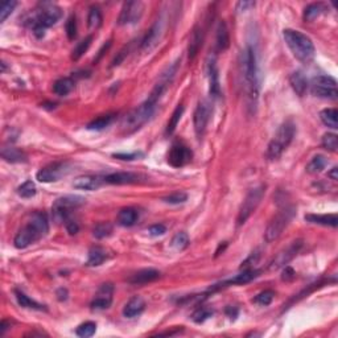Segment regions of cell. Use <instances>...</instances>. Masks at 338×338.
Listing matches in <instances>:
<instances>
[{
    "label": "cell",
    "mask_w": 338,
    "mask_h": 338,
    "mask_svg": "<svg viewBox=\"0 0 338 338\" xmlns=\"http://www.w3.org/2000/svg\"><path fill=\"white\" fill-rule=\"evenodd\" d=\"M241 76L242 84L245 89V98L247 108L254 114L258 106L259 98V80H258V64L254 48L246 47L241 54Z\"/></svg>",
    "instance_id": "obj_1"
},
{
    "label": "cell",
    "mask_w": 338,
    "mask_h": 338,
    "mask_svg": "<svg viewBox=\"0 0 338 338\" xmlns=\"http://www.w3.org/2000/svg\"><path fill=\"white\" fill-rule=\"evenodd\" d=\"M48 231H49V222H48L47 214L37 211L30 217L28 223L16 234L14 239L15 247L20 250L27 248L28 246L41 239L44 235H47Z\"/></svg>",
    "instance_id": "obj_2"
},
{
    "label": "cell",
    "mask_w": 338,
    "mask_h": 338,
    "mask_svg": "<svg viewBox=\"0 0 338 338\" xmlns=\"http://www.w3.org/2000/svg\"><path fill=\"white\" fill-rule=\"evenodd\" d=\"M61 17H62V11L58 6L51 2H44L39 4L33 11L29 24L30 27L33 28V33L36 34V37L40 39L45 34V29L53 27Z\"/></svg>",
    "instance_id": "obj_3"
},
{
    "label": "cell",
    "mask_w": 338,
    "mask_h": 338,
    "mask_svg": "<svg viewBox=\"0 0 338 338\" xmlns=\"http://www.w3.org/2000/svg\"><path fill=\"white\" fill-rule=\"evenodd\" d=\"M285 44L291 49L292 54L303 64H309L315 58V45L307 34L295 29H284L283 32Z\"/></svg>",
    "instance_id": "obj_4"
},
{
    "label": "cell",
    "mask_w": 338,
    "mask_h": 338,
    "mask_svg": "<svg viewBox=\"0 0 338 338\" xmlns=\"http://www.w3.org/2000/svg\"><path fill=\"white\" fill-rule=\"evenodd\" d=\"M156 107H158V102L148 98L147 101L143 102L139 107L131 111L122 122V130L124 134H132L143 127L144 124L151 119L154 112L156 111Z\"/></svg>",
    "instance_id": "obj_5"
},
{
    "label": "cell",
    "mask_w": 338,
    "mask_h": 338,
    "mask_svg": "<svg viewBox=\"0 0 338 338\" xmlns=\"http://www.w3.org/2000/svg\"><path fill=\"white\" fill-rule=\"evenodd\" d=\"M296 134V126L293 122L288 121L283 123L274 135L267 148V158L270 160H276L283 155V152L289 147Z\"/></svg>",
    "instance_id": "obj_6"
},
{
    "label": "cell",
    "mask_w": 338,
    "mask_h": 338,
    "mask_svg": "<svg viewBox=\"0 0 338 338\" xmlns=\"http://www.w3.org/2000/svg\"><path fill=\"white\" fill-rule=\"evenodd\" d=\"M266 195V186L265 185H258V186L252 187L248 191V193L246 195L245 200L242 202L239 211H238V226H242L245 224L246 221L248 218L251 217V214L256 210V208L259 206L260 201L263 200Z\"/></svg>",
    "instance_id": "obj_7"
},
{
    "label": "cell",
    "mask_w": 338,
    "mask_h": 338,
    "mask_svg": "<svg viewBox=\"0 0 338 338\" xmlns=\"http://www.w3.org/2000/svg\"><path fill=\"white\" fill-rule=\"evenodd\" d=\"M293 215H295V208L285 206L284 209H281L267 226V230L265 233L266 242L271 243V242L276 241L281 235V233L284 231V229L289 224V222L292 221Z\"/></svg>",
    "instance_id": "obj_8"
},
{
    "label": "cell",
    "mask_w": 338,
    "mask_h": 338,
    "mask_svg": "<svg viewBox=\"0 0 338 338\" xmlns=\"http://www.w3.org/2000/svg\"><path fill=\"white\" fill-rule=\"evenodd\" d=\"M84 197L81 196H65V197H61L58 200H56L53 204V218L57 222H65L69 217H71V213H73L76 209H78L80 206L85 204Z\"/></svg>",
    "instance_id": "obj_9"
},
{
    "label": "cell",
    "mask_w": 338,
    "mask_h": 338,
    "mask_svg": "<svg viewBox=\"0 0 338 338\" xmlns=\"http://www.w3.org/2000/svg\"><path fill=\"white\" fill-rule=\"evenodd\" d=\"M312 93L316 97L335 101L338 98L337 81L330 76H317L312 80Z\"/></svg>",
    "instance_id": "obj_10"
},
{
    "label": "cell",
    "mask_w": 338,
    "mask_h": 338,
    "mask_svg": "<svg viewBox=\"0 0 338 338\" xmlns=\"http://www.w3.org/2000/svg\"><path fill=\"white\" fill-rule=\"evenodd\" d=\"M71 171V165L67 163V161H57V163H53V164L48 165V167L41 168L40 171L37 172L36 178L40 182H56L60 178L65 177L67 174L70 173Z\"/></svg>",
    "instance_id": "obj_11"
},
{
    "label": "cell",
    "mask_w": 338,
    "mask_h": 338,
    "mask_svg": "<svg viewBox=\"0 0 338 338\" xmlns=\"http://www.w3.org/2000/svg\"><path fill=\"white\" fill-rule=\"evenodd\" d=\"M211 107L208 101H201L196 107L195 114H193V126H195V132L198 139H202L208 128L209 121H210Z\"/></svg>",
    "instance_id": "obj_12"
},
{
    "label": "cell",
    "mask_w": 338,
    "mask_h": 338,
    "mask_svg": "<svg viewBox=\"0 0 338 338\" xmlns=\"http://www.w3.org/2000/svg\"><path fill=\"white\" fill-rule=\"evenodd\" d=\"M302 247H303L302 239L292 242L291 245L287 246L285 248H283V250L272 259V261L270 263V267L268 268H270L271 271H275V270H279V268L281 267H285V266H287L288 263H289V261L300 252Z\"/></svg>",
    "instance_id": "obj_13"
},
{
    "label": "cell",
    "mask_w": 338,
    "mask_h": 338,
    "mask_svg": "<svg viewBox=\"0 0 338 338\" xmlns=\"http://www.w3.org/2000/svg\"><path fill=\"white\" fill-rule=\"evenodd\" d=\"M144 4L141 2H127L123 4L121 15L118 17L119 25H127V24H135L140 20L143 15Z\"/></svg>",
    "instance_id": "obj_14"
},
{
    "label": "cell",
    "mask_w": 338,
    "mask_h": 338,
    "mask_svg": "<svg viewBox=\"0 0 338 338\" xmlns=\"http://www.w3.org/2000/svg\"><path fill=\"white\" fill-rule=\"evenodd\" d=\"M164 30H165V21L163 17L158 19L156 23L151 27V29L148 30L145 37L141 41V49L143 51H152L156 45L161 41L163 36H164Z\"/></svg>",
    "instance_id": "obj_15"
},
{
    "label": "cell",
    "mask_w": 338,
    "mask_h": 338,
    "mask_svg": "<svg viewBox=\"0 0 338 338\" xmlns=\"http://www.w3.org/2000/svg\"><path fill=\"white\" fill-rule=\"evenodd\" d=\"M193 154L184 144H174L168 154V163L174 168H180L191 163Z\"/></svg>",
    "instance_id": "obj_16"
},
{
    "label": "cell",
    "mask_w": 338,
    "mask_h": 338,
    "mask_svg": "<svg viewBox=\"0 0 338 338\" xmlns=\"http://www.w3.org/2000/svg\"><path fill=\"white\" fill-rule=\"evenodd\" d=\"M112 292L114 287L112 284H103L99 289L93 302H91V309L95 311H102V309L110 308L111 303H112Z\"/></svg>",
    "instance_id": "obj_17"
},
{
    "label": "cell",
    "mask_w": 338,
    "mask_h": 338,
    "mask_svg": "<svg viewBox=\"0 0 338 338\" xmlns=\"http://www.w3.org/2000/svg\"><path fill=\"white\" fill-rule=\"evenodd\" d=\"M260 274V271L258 270H254V268H248V270H245V271L242 272V274L237 275L235 278L230 279V280H226L221 284H215V287H213V291L215 289H221V288L224 287H230V285H238V284H246V283H250L251 280L256 279Z\"/></svg>",
    "instance_id": "obj_18"
},
{
    "label": "cell",
    "mask_w": 338,
    "mask_h": 338,
    "mask_svg": "<svg viewBox=\"0 0 338 338\" xmlns=\"http://www.w3.org/2000/svg\"><path fill=\"white\" fill-rule=\"evenodd\" d=\"M104 178H101L99 176H93V174H85L80 177L74 178L73 186L80 191H97L98 187H101Z\"/></svg>",
    "instance_id": "obj_19"
},
{
    "label": "cell",
    "mask_w": 338,
    "mask_h": 338,
    "mask_svg": "<svg viewBox=\"0 0 338 338\" xmlns=\"http://www.w3.org/2000/svg\"><path fill=\"white\" fill-rule=\"evenodd\" d=\"M160 278V272L154 268H145V270H140L136 274H134L128 279L131 284L134 285H143L147 283H152V281L158 280Z\"/></svg>",
    "instance_id": "obj_20"
},
{
    "label": "cell",
    "mask_w": 338,
    "mask_h": 338,
    "mask_svg": "<svg viewBox=\"0 0 338 338\" xmlns=\"http://www.w3.org/2000/svg\"><path fill=\"white\" fill-rule=\"evenodd\" d=\"M104 178V182L112 185H128L135 184L139 181V176L132 172H117V173L107 174Z\"/></svg>",
    "instance_id": "obj_21"
},
{
    "label": "cell",
    "mask_w": 338,
    "mask_h": 338,
    "mask_svg": "<svg viewBox=\"0 0 338 338\" xmlns=\"http://www.w3.org/2000/svg\"><path fill=\"white\" fill-rule=\"evenodd\" d=\"M144 309H145V302L140 296H135V297L130 298L127 304L124 305L123 316L127 318H134L141 315Z\"/></svg>",
    "instance_id": "obj_22"
},
{
    "label": "cell",
    "mask_w": 338,
    "mask_h": 338,
    "mask_svg": "<svg viewBox=\"0 0 338 338\" xmlns=\"http://www.w3.org/2000/svg\"><path fill=\"white\" fill-rule=\"evenodd\" d=\"M202 41H204V32L200 27H196L192 30L191 39H189V45H187V56L191 60L196 57L202 47Z\"/></svg>",
    "instance_id": "obj_23"
},
{
    "label": "cell",
    "mask_w": 338,
    "mask_h": 338,
    "mask_svg": "<svg viewBox=\"0 0 338 338\" xmlns=\"http://www.w3.org/2000/svg\"><path fill=\"white\" fill-rule=\"evenodd\" d=\"M208 73L209 82H210V95L213 98L219 97L221 87H219V76H218V67L217 64H215V57L211 58V61L208 64Z\"/></svg>",
    "instance_id": "obj_24"
},
{
    "label": "cell",
    "mask_w": 338,
    "mask_h": 338,
    "mask_svg": "<svg viewBox=\"0 0 338 338\" xmlns=\"http://www.w3.org/2000/svg\"><path fill=\"white\" fill-rule=\"evenodd\" d=\"M305 221L313 224L330 226V228H337L338 224V218L335 214H307Z\"/></svg>",
    "instance_id": "obj_25"
},
{
    "label": "cell",
    "mask_w": 338,
    "mask_h": 338,
    "mask_svg": "<svg viewBox=\"0 0 338 338\" xmlns=\"http://www.w3.org/2000/svg\"><path fill=\"white\" fill-rule=\"evenodd\" d=\"M215 43H217V49L219 52L226 51L230 45V34H229L228 25L223 20L219 21L217 28V36H215Z\"/></svg>",
    "instance_id": "obj_26"
},
{
    "label": "cell",
    "mask_w": 338,
    "mask_h": 338,
    "mask_svg": "<svg viewBox=\"0 0 338 338\" xmlns=\"http://www.w3.org/2000/svg\"><path fill=\"white\" fill-rule=\"evenodd\" d=\"M289 84H291L292 89L297 94L298 97H303L305 93H307V89H308V81L305 78L304 74L302 71H295V73L291 74L289 77Z\"/></svg>",
    "instance_id": "obj_27"
},
{
    "label": "cell",
    "mask_w": 338,
    "mask_h": 338,
    "mask_svg": "<svg viewBox=\"0 0 338 338\" xmlns=\"http://www.w3.org/2000/svg\"><path fill=\"white\" fill-rule=\"evenodd\" d=\"M139 213L134 208H124L118 213V223L124 228H131L137 222Z\"/></svg>",
    "instance_id": "obj_28"
},
{
    "label": "cell",
    "mask_w": 338,
    "mask_h": 338,
    "mask_svg": "<svg viewBox=\"0 0 338 338\" xmlns=\"http://www.w3.org/2000/svg\"><path fill=\"white\" fill-rule=\"evenodd\" d=\"M74 86H76V82H74L73 78L70 77H64L57 80L53 84V93L58 97H65L67 94H70L73 91Z\"/></svg>",
    "instance_id": "obj_29"
},
{
    "label": "cell",
    "mask_w": 338,
    "mask_h": 338,
    "mask_svg": "<svg viewBox=\"0 0 338 338\" xmlns=\"http://www.w3.org/2000/svg\"><path fill=\"white\" fill-rule=\"evenodd\" d=\"M106 259H107V252L104 251L102 247H99V246H95V247H91L90 251H89V258H87L86 266L97 267V266H101Z\"/></svg>",
    "instance_id": "obj_30"
},
{
    "label": "cell",
    "mask_w": 338,
    "mask_h": 338,
    "mask_svg": "<svg viewBox=\"0 0 338 338\" xmlns=\"http://www.w3.org/2000/svg\"><path fill=\"white\" fill-rule=\"evenodd\" d=\"M2 156L4 160L10 161V163H25L27 161V155L15 147L3 148Z\"/></svg>",
    "instance_id": "obj_31"
},
{
    "label": "cell",
    "mask_w": 338,
    "mask_h": 338,
    "mask_svg": "<svg viewBox=\"0 0 338 338\" xmlns=\"http://www.w3.org/2000/svg\"><path fill=\"white\" fill-rule=\"evenodd\" d=\"M320 119L328 127L337 130L338 128V111L337 108H325L320 112Z\"/></svg>",
    "instance_id": "obj_32"
},
{
    "label": "cell",
    "mask_w": 338,
    "mask_h": 338,
    "mask_svg": "<svg viewBox=\"0 0 338 338\" xmlns=\"http://www.w3.org/2000/svg\"><path fill=\"white\" fill-rule=\"evenodd\" d=\"M326 6L324 3H313L309 4L308 7L304 10V20L307 21H313L315 19H317L320 15L325 14L326 12Z\"/></svg>",
    "instance_id": "obj_33"
},
{
    "label": "cell",
    "mask_w": 338,
    "mask_h": 338,
    "mask_svg": "<svg viewBox=\"0 0 338 338\" xmlns=\"http://www.w3.org/2000/svg\"><path fill=\"white\" fill-rule=\"evenodd\" d=\"M115 119L114 114H107V115H102V117L97 118V119H94L93 122L87 124V130L91 131H101L104 130L106 127H108Z\"/></svg>",
    "instance_id": "obj_34"
},
{
    "label": "cell",
    "mask_w": 338,
    "mask_h": 338,
    "mask_svg": "<svg viewBox=\"0 0 338 338\" xmlns=\"http://www.w3.org/2000/svg\"><path fill=\"white\" fill-rule=\"evenodd\" d=\"M15 296H16V300L17 303H19V305L20 307H23V308H28V309H36V311H43L44 305L39 304L37 302H34V300H32L30 297H28L24 292L21 291H15Z\"/></svg>",
    "instance_id": "obj_35"
},
{
    "label": "cell",
    "mask_w": 338,
    "mask_h": 338,
    "mask_svg": "<svg viewBox=\"0 0 338 338\" xmlns=\"http://www.w3.org/2000/svg\"><path fill=\"white\" fill-rule=\"evenodd\" d=\"M326 165H328V159L322 156V155H317L307 165V172L311 174L320 173V172H322L326 168Z\"/></svg>",
    "instance_id": "obj_36"
},
{
    "label": "cell",
    "mask_w": 338,
    "mask_h": 338,
    "mask_svg": "<svg viewBox=\"0 0 338 338\" xmlns=\"http://www.w3.org/2000/svg\"><path fill=\"white\" fill-rule=\"evenodd\" d=\"M91 41H93V36H87L86 39L81 41V43L77 44V47L73 49V53H71V60L73 61H78L87 51H89V48L91 45Z\"/></svg>",
    "instance_id": "obj_37"
},
{
    "label": "cell",
    "mask_w": 338,
    "mask_h": 338,
    "mask_svg": "<svg viewBox=\"0 0 338 338\" xmlns=\"http://www.w3.org/2000/svg\"><path fill=\"white\" fill-rule=\"evenodd\" d=\"M182 114H184V106H182V104H178L177 107L174 108L173 114H172L171 119H169V123H168V127H167V134H169V135L173 134L174 130H176V127H177L178 123H180Z\"/></svg>",
    "instance_id": "obj_38"
},
{
    "label": "cell",
    "mask_w": 338,
    "mask_h": 338,
    "mask_svg": "<svg viewBox=\"0 0 338 338\" xmlns=\"http://www.w3.org/2000/svg\"><path fill=\"white\" fill-rule=\"evenodd\" d=\"M189 243H191L189 237H187V234L184 233V231H180V233H177V234L172 238V247H173L174 250H177V251L185 250V248L189 246Z\"/></svg>",
    "instance_id": "obj_39"
},
{
    "label": "cell",
    "mask_w": 338,
    "mask_h": 338,
    "mask_svg": "<svg viewBox=\"0 0 338 338\" xmlns=\"http://www.w3.org/2000/svg\"><path fill=\"white\" fill-rule=\"evenodd\" d=\"M87 24L90 29H97L102 25V12L98 7H91L89 16H87Z\"/></svg>",
    "instance_id": "obj_40"
},
{
    "label": "cell",
    "mask_w": 338,
    "mask_h": 338,
    "mask_svg": "<svg viewBox=\"0 0 338 338\" xmlns=\"http://www.w3.org/2000/svg\"><path fill=\"white\" fill-rule=\"evenodd\" d=\"M36 185H34L33 181H25L24 184H21L20 186L17 187V195L23 198H32L36 196Z\"/></svg>",
    "instance_id": "obj_41"
},
{
    "label": "cell",
    "mask_w": 338,
    "mask_h": 338,
    "mask_svg": "<svg viewBox=\"0 0 338 338\" xmlns=\"http://www.w3.org/2000/svg\"><path fill=\"white\" fill-rule=\"evenodd\" d=\"M112 233V224L108 222H101V223L95 224V228L93 229V235L97 239H103V238L110 237Z\"/></svg>",
    "instance_id": "obj_42"
},
{
    "label": "cell",
    "mask_w": 338,
    "mask_h": 338,
    "mask_svg": "<svg viewBox=\"0 0 338 338\" xmlns=\"http://www.w3.org/2000/svg\"><path fill=\"white\" fill-rule=\"evenodd\" d=\"M95 330H97V325L93 321H87L81 324L80 326L76 330V334L81 338H89L91 335L95 334Z\"/></svg>",
    "instance_id": "obj_43"
},
{
    "label": "cell",
    "mask_w": 338,
    "mask_h": 338,
    "mask_svg": "<svg viewBox=\"0 0 338 338\" xmlns=\"http://www.w3.org/2000/svg\"><path fill=\"white\" fill-rule=\"evenodd\" d=\"M322 147L330 152H337L338 149V136L335 134H325L322 136Z\"/></svg>",
    "instance_id": "obj_44"
},
{
    "label": "cell",
    "mask_w": 338,
    "mask_h": 338,
    "mask_svg": "<svg viewBox=\"0 0 338 338\" xmlns=\"http://www.w3.org/2000/svg\"><path fill=\"white\" fill-rule=\"evenodd\" d=\"M16 6H17V2H15V0H11V2H4V3H2V6H0V21H2V23H4L6 19H7V17L10 16L12 12H14V10L16 8Z\"/></svg>",
    "instance_id": "obj_45"
},
{
    "label": "cell",
    "mask_w": 338,
    "mask_h": 338,
    "mask_svg": "<svg viewBox=\"0 0 338 338\" xmlns=\"http://www.w3.org/2000/svg\"><path fill=\"white\" fill-rule=\"evenodd\" d=\"M275 297V292L272 289H266V291L260 292L256 297L254 298V303L259 305H270Z\"/></svg>",
    "instance_id": "obj_46"
},
{
    "label": "cell",
    "mask_w": 338,
    "mask_h": 338,
    "mask_svg": "<svg viewBox=\"0 0 338 338\" xmlns=\"http://www.w3.org/2000/svg\"><path fill=\"white\" fill-rule=\"evenodd\" d=\"M187 200V195L184 192H174L172 195L167 196V197L163 198V201L167 202V204L171 205H178V204H184Z\"/></svg>",
    "instance_id": "obj_47"
},
{
    "label": "cell",
    "mask_w": 338,
    "mask_h": 338,
    "mask_svg": "<svg viewBox=\"0 0 338 338\" xmlns=\"http://www.w3.org/2000/svg\"><path fill=\"white\" fill-rule=\"evenodd\" d=\"M66 34L69 40H74L77 37V19L71 15L66 21Z\"/></svg>",
    "instance_id": "obj_48"
},
{
    "label": "cell",
    "mask_w": 338,
    "mask_h": 338,
    "mask_svg": "<svg viewBox=\"0 0 338 338\" xmlns=\"http://www.w3.org/2000/svg\"><path fill=\"white\" fill-rule=\"evenodd\" d=\"M213 316V311L209 308H200L195 312V315H193V321L197 322V324H201L204 322L205 320H208L209 317Z\"/></svg>",
    "instance_id": "obj_49"
},
{
    "label": "cell",
    "mask_w": 338,
    "mask_h": 338,
    "mask_svg": "<svg viewBox=\"0 0 338 338\" xmlns=\"http://www.w3.org/2000/svg\"><path fill=\"white\" fill-rule=\"evenodd\" d=\"M148 233L152 237H160V235H164L167 233V226L163 223H156L152 224L151 228L148 229Z\"/></svg>",
    "instance_id": "obj_50"
},
{
    "label": "cell",
    "mask_w": 338,
    "mask_h": 338,
    "mask_svg": "<svg viewBox=\"0 0 338 338\" xmlns=\"http://www.w3.org/2000/svg\"><path fill=\"white\" fill-rule=\"evenodd\" d=\"M259 256H260L259 251L252 252V254L250 255V256H248V258L246 259L245 261H242V265H241L242 270H248V268L251 267L252 265H255V263H256V261L259 260Z\"/></svg>",
    "instance_id": "obj_51"
},
{
    "label": "cell",
    "mask_w": 338,
    "mask_h": 338,
    "mask_svg": "<svg viewBox=\"0 0 338 338\" xmlns=\"http://www.w3.org/2000/svg\"><path fill=\"white\" fill-rule=\"evenodd\" d=\"M65 228H66L67 233H69V234H70V235L77 234L78 230H80V226H78V222L74 221V219L71 217H69L66 219V221H65Z\"/></svg>",
    "instance_id": "obj_52"
},
{
    "label": "cell",
    "mask_w": 338,
    "mask_h": 338,
    "mask_svg": "<svg viewBox=\"0 0 338 338\" xmlns=\"http://www.w3.org/2000/svg\"><path fill=\"white\" fill-rule=\"evenodd\" d=\"M130 48H131V44L128 45V47H124L123 49L118 53V56L114 58V61H112V66H118V65H121V62L124 60V58H126V56H128Z\"/></svg>",
    "instance_id": "obj_53"
},
{
    "label": "cell",
    "mask_w": 338,
    "mask_h": 338,
    "mask_svg": "<svg viewBox=\"0 0 338 338\" xmlns=\"http://www.w3.org/2000/svg\"><path fill=\"white\" fill-rule=\"evenodd\" d=\"M140 156H143V155L136 154V152H135V154H117V155H114V158L121 159V160H128V161L135 160V159L140 158Z\"/></svg>",
    "instance_id": "obj_54"
},
{
    "label": "cell",
    "mask_w": 338,
    "mask_h": 338,
    "mask_svg": "<svg viewBox=\"0 0 338 338\" xmlns=\"http://www.w3.org/2000/svg\"><path fill=\"white\" fill-rule=\"evenodd\" d=\"M295 276H296L295 271H293L291 267H287V266H285V270L283 271V276H281V279H283V280H292V279H295Z\"/></svg>",
    "instance_id": "obj_55"
},
{
    "label": "cell",
    "mask_w": 338,
    "mask_h": 338,
    "mask_svg": "<svg viewBox=\"0 0 338 338\" xmlns=\"http://www.w3.org/2000/svg\"><path fill=\"white\" fill-rule=\"evenodd\" d=\"M255 3L254 2H239L237 4V10L238 11H247L248 8L254 7Z\"/></svg>",
    "instance_id": "obj_56"
},
{
    "label": "cell",
    "mask_w": 338,
    "mask_h": 338,
    "mask_svg": "<svg viewBox=\"0 0 338 338\" xmlns=\"http://www.w3.org/2000/svg\"><path fill=\"white\" fill-rule=\"evenodd\" d=\"M10 328H11L10 322H7L6 320H3V321H2V324H0V334L3 335L4 333H6V330H8Z\"/></svg>",
    "instance_id": "obj_57"
},
{
    "label": "cell",
    "mask_w": 338,
    "mask_h": 338,
    "mask_svg": "<svg viewBox=\"0 0 338 338\" xmlns=\"http://www.w3.org/2000/svg\"><path fill=\"white\" fill-rule=\"evenodd\" d=\"M57 296H58V298H60L61 302H62V300H66V298H67V291H66V289H64V288H61V289H58V291H57Z\"/></svg>",
    "instance_id": "obj_58"
},
{
    "label": "cell",
    "mask_w": 338,
    "mask_h": 338,
    "mask_svg": "<svg viewBox=\"0 0 338 338\" xmlns=\"http://www.w3.org/2000/svg\"><path fill=\"white\" fill-rule=\"evenodd\" d=\"M328 176H329V177H330L333 181H337V180H338V168H337V167L333 168V169H331V171L328 173Z\"/></svg>",
    "instance_id": "obj_59"
}]
</instances>
